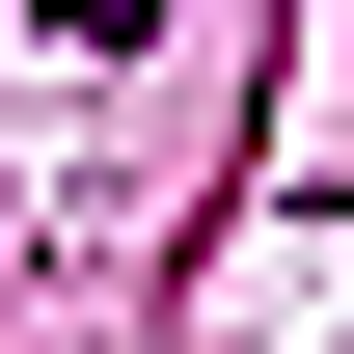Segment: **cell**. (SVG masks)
<instances>
[{
  "instance_id": "6da1fadb",
  "label": "cell",
  "mask_w": 354,
  "mask_h": 354,
  "mask_svg": "<svg viewBox=\"0 0 354 354\" xmlns=\"http://www.w3.org/2000/svg\"><path fill=\"white\" fill-rule=\"evenodd\" d=\"M28 28H55V55H109V28H164V0H28Z\"/></svg>"
}]
</instances>
